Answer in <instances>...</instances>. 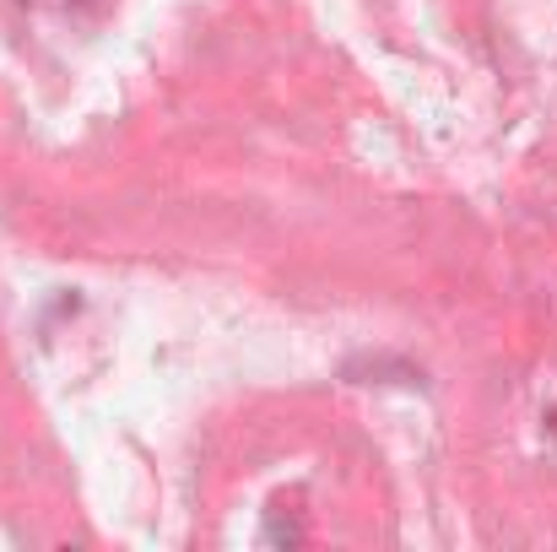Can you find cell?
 <instances>
[]
</instances>
